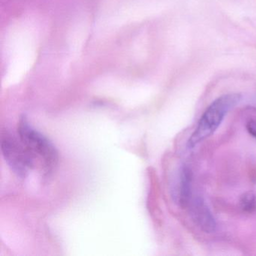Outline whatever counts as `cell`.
<instances>
[{"instance_id":"obj_5","label":"cell","mask_w":256,"mask_h":256,"mask_svg":"<svg viewBox=\"0 0 256 256\" xmlns=\"http://www.w3.org/2000/svg\"><path fill=\"white\" fill-rule=\"evenodd\" d=\"M192 172L188 168L184 166L180 174L179 202L182 206L190 204L191 200Z\"/></svg>"},{"instance_id":"obj_3","label":"cell","mask_w":256,"mask_h":256,"mask_svg":"<svg viewBox=\"0 0 256 256\" xmlns=\"http://www.w3.org/2000/svg\"><path fill=\"white\" fill-rule=\"evenodd\" d=\"M1 150L7 164L18 176L26 178L35 166V158L19 137L8 131L2 132Z\"/></svg>"},{"instance_id":"obj_2","label":"cell","mask_w":256,"mask_h":256,"mask_svg":"<svg viewBox=\"0 0 256 256\" xmlns=\"http://www.w3.org/2000/svg\"><path fill=\"white\" fill-rule=\"evenodd\" d=\"M18 134L22 143L34 158L43 162L47 168H52L58 162V152L53 144L41 132L30 125L26 116L20 118Z\"/></svg>"},{"instance_id":"obj_7","label":"cell","mask_w":256,"mask_h":256,"mask_svg":"<svg viewBox=\"0 0 256 256\" xmlns=\"http://www.w3.org/2000/svg\"><path fill=\"white\" fill-rule=\"evenodd\" d=\"M246 130L252 137L256 138V119H251L247 122Z\"/></svg>"},{"instance_id":"obj_1","label":"cell","mask_w":256,"mask_h":256,"mask_svg":"<svg viewBox=\"0 0 256 256\" xmlns=\"http://www.w3.org/2000/svg\"><path fill=\"white\" fill-rule=\"evenodd\" d=\"M240 100L236 94L222 96L212 102L198 122L197 127L187 142L190 149L211 136L220 126L228 112L233 108Z\"/></svg>"},{"instance_id":"obj_6","label":"cell","mask_w":256,"mask_h":256,"mask_svg":"<svg viewBox=\"0 0 256 256\" xmlns=\"http://www.w3.org/2000/svg\"><path fill=\"white\" fill-rule=\"evenodd\" d=\"M240 205L245 212H254L256 210V194L252 192L244 193L240 199Z\"/></svg>"},{"instance_id":"obj_4","label":"cell","mask_w":256,"mask_h":256,"mask_svg":"<svg viewBox=\"0 0 256 256\" xmlns=\"http://www.w3.org/2000/svg\"><path fill=\"white\" fill-rule=\"evenodd\" d=\"M191 215L196 224L205 233H212L216 228V223L212 212L200 198L192 200Z\"/></svg>"}]
</instances>
